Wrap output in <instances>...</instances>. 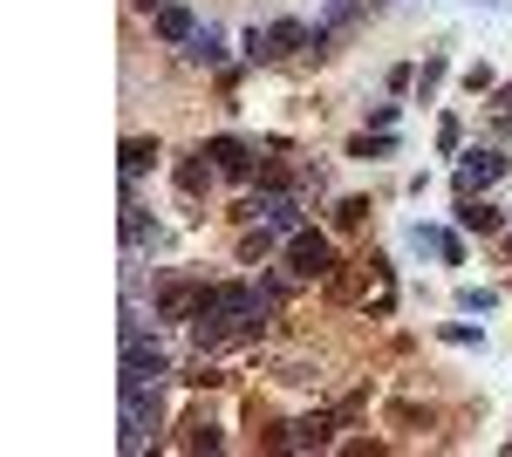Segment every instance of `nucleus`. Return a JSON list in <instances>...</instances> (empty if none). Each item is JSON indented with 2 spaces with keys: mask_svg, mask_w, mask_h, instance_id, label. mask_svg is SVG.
<instances>
[{
  "mask_svg": "<svg viewBox=\"0 0 512 457\" xmlns=\"http://www.w3.org/2000/svg\"><path fill=\"white\" fill-rule=\"evenodd\" d=\"M171 376V362H164L158 342H144V328H137V307H123V382H158Z\"/></svg>",
  "mask_w": 512,
  "mask_h": 457,
  "instance_id": "obj_1",
  "label": "nucleus"
},
{
  "mask_svg": "<svg viewBox=\"0 0 512 457\" xmlns=\"http://www.w3.org/2000/svg\"><path fill=\"white\" fill-rule=\"evenodd\" d=\"M144 430H158L151 382H123V451H144Z\"/></svg>",
  "mask_w": 512,
  "mask_h": 457,
  "instance_id": "obj_2",
  "label": "nucleus"
},
{
  "mask_svg": "<svg viewBox=\"0 0 512 457\" xmlns=\"http://www.w3.org/2000/svg\"><path fill=\"white\" fill-rule=\"evenodd\" d=\"M287 267L301 273V280H321V273H335V246L321 232H294L287 239Z\"/></svg>",
  "mask_w": 512,
  "mask_h": 457,
  "instance_id": "obj_3",
  "label": "nucleus"
},
{
  "mask_svg": "<svg viewBox=\"0 0 512 457\" xmlns=\"http://www.w3.org/2000/svg\"><path fill=\"white\" fill-rule=\"evenodd\" d=\"M246 219H267L274 232H301V205L287 191H260V198H246Z\"/></svg>",
  "mask_w": 512,
  "mask_h": 457,
  "instance_id": "obj_4",
  "label": "nucleus"
},
{
  "mask_svg": "<svg viewBox=\"0 0 512 457\" xmlns=\"http://www.w3.org/2000/svg\"><path fill=\"white\" fill-rule=\"evenodd\" d=\"M506 164H512V157H499V151H472L465 164H458V191H485V185H499V178H506Z\"/></svg>",
  "mask_w": 512,
  "mask_h": 457,
  "instance_id": "obj_5",
  "label": "nucleus"
},
{
  "mask_svg": "<svg viewBox=\"0 0 512 457\" xmlns=\"http://www.w3.org/2000/svg\"><path fill=\"white\" fill-rule=\"evenodd\" d=\"M198 157H212V171H219V178H246V171H253V151H246L239 137H212Z\"/></svg>",
  "mask_w": 512,
  "mask_h": 457,
  "instance_id": "obj_6",
  "label": "nucleus"
},
{
  "mask_svg": "<svg viewBox=\"0 0 512 457\" xmlns=\"http://www.w3.org/2000/svg\"><path fill=\"white\" fill-rule=\"evenodd\" d=\"M294 48H315V28H301V21H274V28H267V55H260V62H280V55H294Z\"/></svg>",
  "mask_w": 512,
  "mask_h": 457,
  "instance_id": "obj_7",
  "label": "nucleus"
},
{
  "mask_svg": "<svg viewBox=\"0 0 512 457\" xmlns=\"http://www.w3.org/2000/svg\"><path fill=\"white\" fill-rule=\"evenodd\" d=\"M151 28H158L164 41H192V35H198V14H192V7H178V0H164Z\"/></svg>",
  "mask_w": 512,
  "mask_h": 457,
  "instance_id": "obj_8",
  "label": "nucleus"
},
{
  "mask_svg": "<svg viewBox=\"0 0 512 457\" xmlns=\"http://www.w3.org/2000/svg\"><path fill=\"white\" fill-rule=\"evenodd\" d=\"M458 226H465V232H499L506 219H499V205H485V198H472V191H465V205H458Z\"/></svg>",
  "mask_w": 512,
  "mask_h": 457,
  "instance_id": "obj_9",
  "label": "nucleus"
},
{
  "mask_svg": "<svg viewBox=\"0 0 512 457\" xmlns=\"http://www.w3.org/2000/svg\"><path fill=\"white\" fill-rule=\"evenodd\" d=\"M151 157H158V144H144V137H130V144H123V185H137V178L151 171Z\"/></svg>",
  "mask_w": 512,
  "mask_h": 457,
  "instance_id": "obj_10",
  "label": "nucleus"
},
{
  "mask_svg": "<svg viewBox=\"0 0 512 457\" xmlns=\"http://www.w3.org/2000/svg\"><path fill=\"white\" fill-rule=\"evenodd\" d=\"M192 62H205V69H219V62H226V41L212 35V28H198V35H192Z\"/></svg>",
  "mask_w": 512,
  "mask_h": 457,
  "instance_id": "obj_11",
  "label": "nucleus"
},
{
  "mask_svg": "<svg viewBox=\"0 0 512 457\" xmlns=\"http://www.w3.org/2000/svg\"><path fill=\"white\" fill-rule=\"evenodd\" d=\"M390 144H396L390 130H376V137H355V144H349V157H390Z\"/></svg>",
  "mask_w": 512,
  "mask_h": 457,
  "instance_id": "obj_12",
  "label": "nucleus"
},
{
  "mask_svg": "<svg viewBox=\"0 0 512 457\" xmlns=\"http://www.w3.org/2000/svg\"><path fill=\"white\" fill-rule=\"evenodd\" d=\"M287 444H328V417H308V423H294V437Z\"/></svg>",
  "mask_w": 512,
  "mask_h": 457,
  "instance_id": "obj_13",
  "label": "nucleus"
},
{
  "mask_svg": "<svg viewBox=\"0 0 512 457\" xmlns=\"http://www.w3.org/2000/svg\"><path fill=\"white\" fill-rule=\"evenodd\" d=\"M458 144H465V123L444 116V123H437V151H458Z\"/></svg>",
  "mask_w": 512,
  "mask_h": 457,
  "instance_id": "obj_14",
  "label": "nucleus"
},
{
  "mask_svg": "<svg viewBox=\"0 0 512 457\" xmlns=\"http://www.w3.org/2000/svg\"><path fill=\"white\" fill-rule=\"evenodd\" d=\"M335 219H342V226H362V219H369V198H342V212H335Z\"/></svg>",
  "mask_w": 512,
  "mask_h": 457,
  "instance_id": "obj_15",
  "label": "nucleus"
},
{
  "mask_svg": "<svg viewBox=\"0 0 512 457\" xmlns=\"http://www.w3.org/2000/svg\"><path fill=\"white\" fill-rule=\"evenodd\" d=\"M185 444H192V451H219V430H212V423H192V437H185Z\"/></svg>",
  "mask_w": 512,
  "mask_h": 457,
  "instance_id": "obj_16",
  "label": "nucleus"
},
{
  "mask_svg": "<svg viewBox=\"0 0 512 457\" xmlns=\"http://www.w3.org/2000/svg\"><path fill=\"white\" fill-rule=\"evenodd\" d=\"M458 301H465V307H478V314H485V307H499V294H492V287H465Z\"/></svg>",
  "mask_w": 512,
  "mask_h": 457,
  "instance_id": "obj_17",
  "label": "nucleus"
},
{
  "mask_svg": "<svg viewBox=\"0 0 512 457\" xmlns=\"http://www.w3.org/2000/svg\"><path fill=\"white\" fill-rule=\"evenodd\" d=\"M144 7H158V0H144Z\"/></svg>",
  "mask_w": 512,
  "mask_h": 457,
  "instance_id": "obj_18",
  "label": "nucleus"
}]
</instances>
